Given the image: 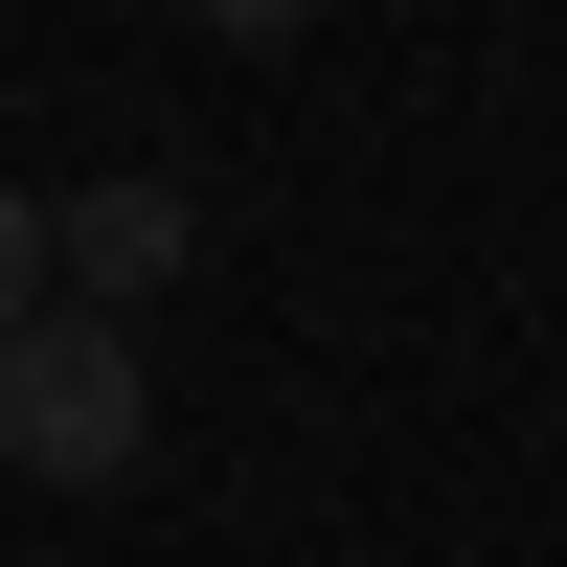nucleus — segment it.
Here are the masks:
<instances>
[{
  "label": "nucleus",
  "instance_id": "obj_1",
  "mask_svg": "<svg viewBox=\"0 0 567 567\" xmlns=\"http://www.w3.org/2000/svg\"><path fill=\"white\" fill-rule=\"evenodd\" d=\"M136 454H159V363H136V318H23L0 341V477H45V499H114Z\"/></svg>",
  "mask_w": 567,
  "mask_h": 567
},
{
  "label": "nucleus",
  "instance_id": "obj_2",
  "mask_svg": "<svg viewBox=\"0 0 567 567\" xmlns=\"http://www.w3.org/2000/svg\"><path fill=\"white\" fill-rule=\"evenodd\" d=\"M182 250H205V205H182V182H136V159H114V182H69V296H91V318H159V296H182Z\"/></svg>",
  "mask_w": 567,
  "mask_h": 567
},
{
  "label": "nucleus",
  "instance_id": "obj_3",
  "mask_svg": "<svg viewBox=\"0 0 567 567\" xmlns=\"http://www.w3.org/2000/svg\"><path fill=\"white\" fill-rule=\"evenodd\" d=\"M23 318H69V205L0 182V341H23Z\"/></svg>",
  "mask_w": 567,
  "mask_h": 567
},
{
  "label": "nucleus",
  "instance_id": "obj_4",
  "mask_svg": "<svg viewBox=\"0 0 567 567\" xmlns=\"http://www.w3.org/2000/svg\"><path fill=\"white\" fill-rule=\"evenodd\" d=\"M205 23H227V45H296V23H318V0H205Z\"/></svg>",
  "mask_w": 567,
  "mask_h": 567
}]
</instances>
